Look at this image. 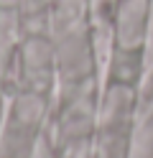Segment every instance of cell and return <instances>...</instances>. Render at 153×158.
<instances>
[{
    "label": "cell",
    "mask_w": 153,
    "mask_h": 158,
    "mask_svg": "<svg viewBox=\"0 0 153 158\" xmlns=\"http://www.w3.org/2000/svg\"><path fill=\"white\" fill-rule=\"evenodd\" d=\"M8 92L13 89H36L44 94H56V46L51 36H26L18 44V51L5 74Z\"/></svg>",
    "instance_id": "1"
},
{
    "label": "cell",
    "mask_w": 153,
    "mask_h": 158,
    "mask_svg": "<svg viewBox=\"0 0 153 158\" xmlns=\"http://www.w3.org/2000/svg\"><path fill=\"white\" fill-rule=\"evenodd\" d=\"M146 59H153V21H151V38H148V48H146Z\"/></svg>",
    "instance_id": "13"
},
{
    "label": "cell",
    "mask_w": 153,
    "mask_h": 158,
    "mask_svg": "<svg viewBox=\"0 0 153 158\" xmlns=\"http://www.w3.org/2000/svg\"><path fill=\"white\" fill-rule=\"evenodd\" d=\"M44 135L3 120L0 125V158H33Z\"/></svg>",
    "instance_id": "8"
},
{
    "label": "cell",
    "mask_w": 153,
    "mask_h": 158,
    "mask_svg": "<svg viewBox=\"0 0 153 158\" xmlns=\"http://www.w3.org/2000/svg\"><path fill=\"white\" fill-rule=\"evenodd\" d=\"M5 69L0 66V125L5 120V105H8V82H5Z\"/></svg>",
    "instance_id": "11"
},
{
    "label": "cell",
    "mask_w": 153,
    "mask_h": 158,
    "mask_svg": "<svg viewBox=\"0 0 153 158\" xmlns=\"http://www.w3.org/2000/svg\"><path fill=\"white\" fill-rule=\"evenodd\" d=\"M33 158H56V156H54V151L49 148V143H46V140H41V145H38V151H36V156H33Z\"/></svg>",
    "instance_id": "12"
},
{
    "label": "cell",
    "mask_w": 153,
    "mask_h": 158,
    "mask_svg": "<svg viewBox=\"0 0 153 158\" xmlns=\"http://www.w3.org/2000/svg\"><path fill=\"white\" fill-rule=\"evenodd\" d=\"M54 46H56L59 87H74V84H89V82L102 84L95 46H92V38H89V28L54 38Z\"/></svg>",
    "instance_id": "2"
},
{
    "label": "cell",
    "mask_w": 153,
    "mask_h": 158,
    "mask_svg": "<svg viewBox=\"0 0 153 158\" xmlns=\"http://www.w3.org/2000/svg\"><path fill=\"white\" fill-rule=\"evenodd\" d=\"M140 115L138 87L100 84L97 97V127L95 130H133Z\"/></svg>",
    "instance_id": "4"
},
{
    "label": "cell",
    "mask_w": 153,
    "mask_h": 158,
    "mask_svg": "<svg viewBox=\"0 0 153 158\" xmlns=\"http://www.w3.org/2000/svg\"><path fill=\"white\" fill-rule=\"evenodd\" d=\"M54 3L56 0H20L18 13H23V15H28V13H49L54 8Z\"/></svg>",
    "instance_id": "10"
},
{
    "label": "cell",
    "mask_w": 153,
    "mask_h": 158,
    "mask_svg": "<svg viewBox=\"0 0 153 158\" xmlns=\"http://www.w3.org/2000/svg\"><path fill=\"white\" fill-rule=\"evenodd\" d=\"M146 51L138 48H112V56L105 66L102 84H125V87H138L143 74H146Z\"/></svg>",
    "instance_id": "6"
},
{
    "label": "cell",
    "mask_w": 153,
    "mask_h": 158,
    "mask_svg": "<svg viewBox=\"0 0 153 158\" xmlns=\"http://www.w3.org/2000/svg\"><path fill=\"white\" fill-rule=\"evenodd\" d=\"M95 10L92 0H56L51 8V38L89 28Z\"/></svg>",
    "instance_id": "7"
},
{
    "label": "cell",
    "mask_w": 153,
    "mask_h": 158,
    "mask_svg": "<svg viewBox=\"0 0 153 158\" xmlns=\"http://www.w3.org/2000/svg\"><path fill=\"white\" fill-rule=\"evenodd\" d=\"M51 112H54V94H44L36 89H26V87L8 92V105H5L8 123L44 135L51 120Z\"/></svg>",
    "instance_id": "5"
},
{
    "label": "cell",
    "mask_w": 153,
    "mask_h": 158,
    "mask_svg": "<svg viewBox=\"0 0 153 158\" xmlns=\"http://www.w3.org/2000/svg\"><path fill=\"white\" fill-rule=\"evenodd\" d=\"M107 18L117 48H138V51L148 48L153 0H115Z\"/></svg>",
    "instance_id": "3"
},
{
    "label": "cell",
    "mask_w": 153,
    "mask_h": 158,
    "mask_svg": "<svg viewBox=\"0 0 153 158\" xmlns=\"http://www.w3.org/2000/svg\"><path fill=\"white\" fill-rule=\"evenodd\" d=\"M128 158H153V105L140 110L130 130Z\"/></svg>",
    "instance_id": "9"
}]
</instances>
